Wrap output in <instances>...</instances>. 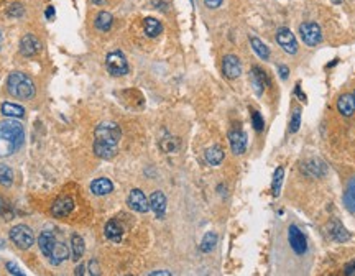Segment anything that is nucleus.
Here are the masks:
<instances>
[{
	"label": "nucleus",
	"instance_id": "obj_36",
	"mask_svg": "<svg viewBox=\"0 0 355 276\" xmlns=\"http://www.w3.org/2000/svg\"><path fill=\"white\" fill-rule=\"evenodd\" d=\"M25 13V7L18 2L15 3H10L8 8H7V15L8 16H13V18H20V16H23Z\"/></svg>",
	"mask_w": 355,
	"mask_h": 276
},
{
	"label": "nucleus",
	"instance_id": "obj_3",
	"mask_svg": "<svg viewBox=\"0 0 355 276\" xmlns=\"http://www.w3.org/2000/svg\"><path fill=\"white\" fill-rule=\"evenodd\" d=\"M7 91L15 99L28 100L35 95L36 87L30 76L23 74V72H12L7 79Z\"/></svg>",
	"mask_w": 355,
	"mask_h": 276
},
{
	"label": "nucleus",
	"instance_id": "obj_21",
	"mask_svg": "<svg viewBox=\"0 0 355 276\" xmlns=\"http://www.w3.org/2000/svg\"><path fill=\"white\" fill-rule=\"evenodd\" d=\"M91 191L94 196H107L114 191V184L107 178H97L91 183Z\"/></svg>",
	"mask_w": 355,
	"mask_h": 276
},
{
	"label": "nucleus",
	"instance_id": "obj_18",
	"mask_svg": "<svg viewBox=\"0 0 355 276\" xmlns=\"http://www.w3.org/2000/svg\"><path fill=\"white\" fill-rule=\"evenodd\" d=\"M337 110L344 117H352L355 112V97L354 94H342L337 100Z\"/></svg>",
	"mask_w": 355,
	"mask_h": 276
},
{
	"label": "nucleus",
	"instance_id": "obj_16",
	"mask_svg": "<svg viewBox=\"0 0 355 276\" xmlns=\"http://www.w3.org/2000/svg\"><path fill=\"white\" fill-rule=\"evenodd\" d=\"M150 209L156 214L158 219H163L165 217V212H166V196L161 193V191H155L153 194L150 196Z\"/></svg>",
	"mask_w": 355,
	"mask_h": 276
},
{
	"label": "nucleus",
	"instance_id": "obj_22",
	"mask_svg": "<svg viewBox=\"0 0 355 276\" xmlns=\"http://www.w3.org/2000/svg\"><path fill=\"white\" fill-rule=\"evenodd\" d=\"M342 199H344V206H346V209L355 216V176L349 179L346 193H344Z\"/></svg>",
	"mask_w": 355,
	"mask_h": 276
},
{
	"label": "nucleus",
	"instance_id": "obj_25",
	"mask_svg": "<svg viewBox=\"0 0 355 276\" xmlns=\"http://www.w3.org/2000/svg\"><path fill=\"white\" fill-rule=\"evenodd\" d=\"M94 25L99 31H109L112 25H114V16H112V13L102 10V12H99L97 16H95Z\"/></svg>",
	"mask_w": 355,
	"mask_h": 276
},
{
	"label": "nucleus",
	"instance_id": "obj_12",
	"mask_svg": "<svg viewBox=\"0 0 355 276\" xmlns=\"http://www.w3.org/2000/svg\"><path fill=\"white\" fill-rule=\"evenodd\" d=\"M222 72L227 79H237L242 74L240 59L235 54H225L222 59Z\"/></svg>",
	"mask_w": 355,
	"mask_h": 276
},
{
	"label": "nucleus",
	"instance_id": "obj_43",
	"mask_svg": "<svg viewBox=\"0 0 355 276\" xmlns=\"http://www.w3.org/2000/svg\"><path fill=\"white\" fill-rule=\"evenodd\" d=\"M44 16H46L48 20H53L54 18V7H48L46 12H44Z\"/></svg>",
	"mask_w": 355,
	"mask_h": 276
},
{
	"label": "nucleus",
	"instance_id": "obj_35",
	"mask_svg": "<svg viewBox=\"0 0 355 276\" xmlns=\"http://www.w3.org/2000/svg\"><path fill=\"white\" fill-rule=\"evenodd\" d=\"M0 216H2L5 221H12L13 219V211H12V206L8 204L3 197H0Z\"/></svg>",
	"mask_w": 355,
	"mask_h": 276
},
{
	"label": "nucleus",
	"instance_id": "obj_38",
	"mask_svg": "<svg viewBox=\"0 0 355 276\" xmlns=\"http://www.w3.org/2000/svg\"><path fill=\"white\" fill-rule=\"evenodd\" d=\"M5 267H7L8 273H12V275H15V276H21V275H23V272H21V270L16 267L13 262H8L7 265H5Z\"/></svg>",
	"mask_w": 355,
	"mask_h": 276
},
{
	"label": "nucleus",
	"instance_id": "obj_42",
	"mask_svg": "<svg viewBox=\"0 0 355 276\" xmlns=\"http://www.w3.org/2000/svg\"><path fill=\"white\" fill-rule=\"evenodd\" d=\"M89 273L91 275H99V265L95 260H91V263H89Z\"/></svg>",
	"mask_w": 355,
	"mask_h": 276
},
{
	"label": "nucleus",
	"instance_id": "obj_6",
	"mask_svg": "<svg viewBox=\"0 0 355 276\" xmlns=\"http://www.w3.org/2000/svg\"><path fill=\"white\" fill-rule=\"evenodd\" d=\"M286 239H288V245L290 249L296 253V255H306L308 253V239L306 235L303 234V230L298 227L296 224L288 225V232H286Z\"/></svg>",
	"mask_w": 355,
	"mask_h": 276
},
{
	"label": "nucleus",
	"instance_id": "obj_45",
	"mask_svg": "<svg viewBox=\"0 0 355 276\" xmlns=\"http://www.w3.org/2000/svg\"><path fill=\"white\" fill-rule=\"evenodd\" d=\"M150 275H163V276H171V272H166V270H158V272H151Z\"/></svg>",
	"mask_w": 355,
	"mask_h": 276
},
{
	"label": "nucleus",
	"instance_id": "obj_44",
	"mask_svg": "<svg viewBox=\"0 0 355 276\" xmlns=\"http://www.w3.org/2000/svg\"><path fill=\"white\" fill-rule=\"evenodd\" d=\"M296 95L298 97H300L303 102H306V95H304L303 92H301V87H300V84H296Z\"/></svg>",
	"mask_w": 355,
	"mask_h": 276
},
{
	"label": "nucleus",
	"instance_id": "obj_30",
	"mask_svg": "<svg viewBox=\"0 0 355 276\" xmlns=\"http://www.w3.org/2000/svg\"><path fill=\"white\" fill-rule=\"evenodd\" d=\"M217 245V234L216 232H207L204 237H202V242L199 245V250L202 253H211Z\"/></svg>",
	"mask_w": 355,
	"mask_h": 276
},
{
	"label": "nucleus",
	"instance_id": "obj_4",
	"mask_svg": "<svg viewBox=\"0 0 355 276\" xmlns=\"http://www.w3.org/2000/svg\"><path fill=\"white\" fill-rule=\"evenodd\" d=\"M94 137H95L97 142H104V143L118 146V142H120V138H122V132H120V127H118L117 123L102 122V123H99V125L95 127Z\"/></svg>",
	"mask_w": 355,
	"mask_h": 276
},
{
	"label": "nucleus",
	"instance_id": "obj_41",
	"mask_svg": "<svg viewBox=\"0 0 355 276\" xmlns=\"http://www.w3.org/2000/svg\"><path fill=\"white\" fill-rule=\"evenodd\" d=\"M278 74H280V77L283 79H288V74H290V67L288 66H285V64H280L278 66Z\"/></svg>",
	"mask_w": 355,
	"mask_h": 276
},
{
	"label": "nucleus",
	"instance_id": "obj_17",
	"mask_svg": "<svg viewBox=\"0 0 355 276\" xmlns=\"http://www.w3.org/2000/svg\"><path fill=\"white\" fill-rule=\"evenodd\" d=\"M328 234L332 240L339 242V244H344V242H347L351 239V234L347 232V229L344 227L339 221H331L328 224Z\"/></svg>",
	"mask_w": 355,
	"mask_h": 276
},
{
	"label": "nucleus",
	"instance_id": "obj_34",
	"mask_svg": "<svg viewBox=\"0 0 355 276\" xmlns=\"http://www.w3.org/2000/svg\"><path fill=\"white\" fill-rule=\"evenodd\" d=\"M300 127H301V109H300V107H296V109L293 110V114H291L290 132H291V133H296L298 130H300Z\"/></svg>",
	"mask_w": 355,
	"mask_h": 276
},
{
	"label": "nucleus",
	"instance_id": "obj_31",
	"mask_svg": "<svg viewBox=\"0 0 355 276\" xmlns=\"http://www.w3.org/2000/svg\"><path fill=\"white\" fill-rule=\"evenodd\" d=\"M12 183H13L12 168L3 165V163H0V184L5 186V188H8V186H12Z\"/></svg>",
	"mask_w": 355,
	"mask_h": 276
},
{
	"label": "nucleus",
	"instance_id": "obj_23",
	"mask_svg": "<svg viewBox=\"0 0 355 276\" xmlns=\"http://www.w3.org/2000/svg\"><path fill=\"white\" fill-rule=\"evenodd\" d=\"M143 30L148 38H156L163 31V25L160 20L153 18V16H146L143 20Z\"/></svg>",
	"mask_w": 355,
	"mask_h": 276
},
{
	"label": "nucleus",
	"instance_id": "obj_5",
	"mask_svg": "<svg viewBox=\"0 0 355 276\" xmlns=\"http://www.w3.org/2000/svg\"><path fill=\"white\" fill-rule=\"evenodd\" d=\"M10 240L13 242V245L16 249L28 250L33 244H35V235H33V230L28 227V225L18 224L10 229Z\"/></svg>",
	"mask_w": 355,
	"mask_h": 276
},
{
	"label": "nucleus",
	"instance_id": "obj_8",
	"mask_svg": "<svg viewBox=\"0 0 355 276\" xmlns=\"http://www.w3.org/2000/svg\"><path fill=\"white\" fill-rule=\"evenodd\" d=\"M105 66H107V71H109L112 76H125V74H128V63H127L125 54H123L122 51H112V53L107 54Z\"/></svg>",
	"mask_w": 355,
	"mask_h": 276
},
{
	"label": "nucleus",
	"instance_id": "obj_1",
	"mask_svg": "<svg viewBox=\"0 0 355 276\" xmlns=\"http://www.w3.org/2000/svg\"><path fill=\"white\" fill-rule=\"evenodd\" d=\"M25 132L23 127L15 120L0 122V158L13 155L16 150L23 146Z\"/></svg>",
	"mask_w": 355,
	"mask_h": 276
},
{
	"label": "nucleus",
	"instance_id": "obj_46",
	"mask_svg": "<svg viewBox=\"0 0 355 276\" xmlns=\"http://www.w3.org/2000/svg\"><path fill=\"white\" fill-rule=\"evenodd\" d=\"M76 275H79V276L84 275V265H79L77 270H76Z\"/></svg>",
	"mask_w": 355,
	"mask_h": 276
},
{
	"label": "nucleus",
	"instance_id": "obj_33",
	"mask_svg": "<svg viewBox=\"0 0 355 276\" xmlns=\"http://www.w3.org/2000/svg\"><path fill=\"white\" fill-rule=\"evenodd\" d=\"M283 178H285V170L281 166H278L273 173V181H272V191H273V196H278L280 194V189H281V183H283Z\"/></svg>",
	"mask_w": 355,
	"mask_h": 276
},
{
	"label": "nucleus",
	"instance_id": "obj_11",
	"mask_svg": "<svg viewBox=\"0 0 355 276\" xmlns=\"http://www.w3.org/2000/svg\"><path fill=\"white\" fill-rule=\"evenodd\" d=\"M250 82H252V87H253V91H255V94L262 95L265 92V89L270 86V77L262 67L253 66L250 69Z\"/></svg>",
	"mask_w": 355,
	"mask_h": 276
},
{
	"label": "nucleus",
	"instance_id": "obj_47",
	"mask_svg": "<svg viewBox=\"0 0 355 276\" xmlns=\"http://www.w3.org/2000/svg\"><path fill=\"white\" fill-rule=\"evenodd\" d=\"M2 44H3V35H2V31H0V48H2Z\"/></svg>",
	"mask_w": 355,
	"mask_h": 276
},
{
	"label": "nucleus",
	"instance_id": "obj_2",
	"mask_svg": "<svg viewBox=\"0 0 355 276\" xmlns=\"http://www.w3.org/2000/svg\"><path fill=\"white\" fill-rule=\"evenodd\" d=\"M38 247L44 257L48 258L49 263L58 267L63 262L67 260L69 257V249L64 242H59L56 239L54 232H49V230H43L38 237Z\"/></svg>",
	"mask_w": 355,
	"mask_h": 276
},
{
	"label": "nucleus",
	"instance_id": "obj_24",
	"mask_svg": "<svg viewBox=\"0 0 355 276\" xmlns=\"http://www.w3.org/2000/svg\"><path fill=\"white\" fill-rule=\"evenodd\" d=\"M303 171H306L309 176H324L326 173H328V166H326V163H323L321 160H311L309 163L303 166Z\"/></svg>",
	"mask_w": 355,
	"mask_h": 276
},
{
	"label": "nucleus",
	"instance_id": "obj_13",
	"mask_svg": "<svg viewBox=\"0 0 355 276\" xmlns=\"http://www.w3.org/2000/svg\"><path fill=\"white\" fill-rule=\"evenodd\" d=\"M72 211H74V201H72L69 196L58 197V199H56L53 202V206H51V214H53L54 217H58V219L67 217Z\"/></svg>",
	"mask_w": 355,
	"mask_h": 276
},
{
	"label": "nucleus",
	"instance_id": "obj_29",
	"mask_svg": "<svg viewBox=\"0 0 355 276\" xmlns=\"http://www.w3.org/2000/svg\"><path fill=\"white\" fill-rule=\"evenodd\" d=\"M2 114L7 118H21L25 115V109L21 105H16L12 102H3L2 104Z\"/></svg>",
	"mask_w": 355,
	"mask_h": 276
},
{
	"label": "nucleus",
	"instance_id": "obj_32",
	"mask_svg": "<svg viewBox=\"0 0 355 276\" xmlns=\"http://www.w3.org/2000/svg\"><path fill=\"white\" fill-rule=\"evenodd\" d=\"M160 148L165 151V153H174V151L179 150V140L174 137H166L160 140Z\"/></svg>",
	"mask_w": 355,
	"mask_h": 276
},
{
	"label": "nucleus",
	"instance_id": "obj_37",
	"mask_svg": "<svg viewBox=\"0 0 355 276\" xmlns=\"http://www.w3.org/2000/svg\"><path fill=\"white\" fill-rule=\"evenodd\" d=\"M252 127L255 128L257 132H262L263 128H265V120H263V117H262L260 112L252 110Z\"/></svg>",
	"mask_w": 355,
	"mask_h": 276
},
{
	"label": "nucleus",
	"instance_id": "obj_40",
	"mask_svg": "<svg viewBox=\"0 0 355 276\" xmlns=\"http://www.w3.org/2000/svg\"><path fill=\"white\" fill-rule=\"evenodd\" d=\"M222 2H224V0H204V5H206L207 8H211V10H216V8L221 7Z\"/></svg>",
	"mask_w": 355,
	"mask_h": 276
},
{
	"label": "nucleus",
	"instance_id": "obj_28",
	"mask_svg": "<svg viewBox=\"0 0 355 276\" xmlns=\"http://www.w3.org/2000/svg\"><path fill=\"white\" fill-rule=\"evenodd\" d=\"M84 250H86V247H84V240L81 235L74 234L71 237V253H72V260L74 262H79L84 255Z\"/></svg>",
	"mask_w": 355,
	"mask_h": 276
},
{
	"label": "nucleus",
	"instance_id": "obj_48",
	"mask_svg": "<svg viewBox=\"0 0 355 276\" xmlns=\"http://www.w3.org/2000/svg\"><path fill=\"white\" fill-rule=\"evenodd\" d=\"M94 3H97V5H102L104 3V0H92Z\"/></svg>",
	"mask_w": 355,
	"mask_h": 276
},
{
	"label": "nucleus",
	"instance_id": "obj_39",
	"mask_svg": "<svg viewBox=\"0 0 355 276\" xmlns=\"http://www.w3.org/2000/svg\"><path fill=\"white\" fill-rule=\"evenodd\" d=\"M344 275L347 276H355V260L349 262L346 267H344Z\"/></svg>",
	"mask_w": 355,
	"mask_h": 276
},
{
	"label": "nucleus",
	"instance_id": "obj_20",
	"mask_svg": "<svg viewBox=\"0 0 355 276\" xmlns=\"http://www.w3.org/2000/svg\"><path fill=\"white\" fill-rule=\"evenodd\" d=\"M94 153L97 158H102V160H112L115 155L118 148L115 145H109V143H104V142H97V140H94Z\"/></svg>",
	"mask_w": 355,
	"mask_h": 276
},
{
	"label": "nucleus",
	"instance_id": "obj_10",
	"mask_svg": "<svg viewBox=\"0 0 355 276\" xmlns=\"http://www.w3.org/2000/svg\"><path fill=\"white\" fill-rule=\"evenodd\" d=\"M127 204L132 211L138 214H146L150 211V202L142 189H132L127 197Z\"/></svg>",
	"mask_w": 355,
	"mask_h": 276
},
{
	"label": "nucleus",
	"instance_id": "obj_49",
	"mask_svg": "<svg viewBox=\"0 0 355 276\" xmlns=\"http://www.w3.org/2000/svg\"><path fill=\"white\" fill-rule=\"evenodd\" d=\"M3 245H5V244H3V240L0 239V249H3Z\"/></svg>",
	"mask_w": 355,
	"mask_h": 276
},
{
	"label": "nucleus",
	"instance_id": "obj_7",
	"mask_svg": "<svg viewBox=\"0 0 355 276\" xmlns=\"http://www.w3.org/2000/svg\"><path fill=\"white\" fill-rule=\"evenodd\" d=\"M300 36L308 46H318L323 41V30L316 21H304L300 25Z\"/></svg>",
	"mask_w": 355,
	"mask_h": 276
},
{
	"label": "nucleus",
	"instance_id": "obj_15",
	"mask_svg": "<svg viewBox=\"0 0 355 276\" xmlns=\"http://www.w3.org/2000/svg\"><path fill=\"white\" fill-rule=\"evenodd\" d=\"M39 51H41V43L35 35H25L20 39V53L26 58H31Z\"/></svg>",
	"mask_w": 355,
	"mask_h": 276
},
{
	"label": "nucleus",
	"instance_id": "obj_14",
	"mask_svg": "<svg viewBox=\"0 0 355 276\" xmlns=\"http://www.w3.org/2000/svg\"><path fill=\"white\" fill-rule=\"evenodd\" d=\"M229 143L234 155H244L247 150V133L240 128H234L229 132Z\"/></svg>",
	"mask_w": 355,
	"mask_h": 276
},
{
	"label": "nucleus",
	"instance_id": "obj_19",
	"mask_svg": "<svg viewBox=\"0 0 355 276\" xmlns=\"http://www.w3.org/2000/svg\"><path fill=\"white\" fill-rule=\"evenodd\" d=\"M104 234H105V237L110 242H114V244H120L122 237H123V227H122L120 224H118V221L112 219V221H109V222L105 224Z\"/></svg>",
	"mask_w": 355,
	"mask_h": 276
},
{
	"label": "nucleus",
	"instance_id": "obj_50",
	"mask_svg": "<svg viewBox=\"0 0 355 276\" xmlns=\"http://www.w3.org/2000/svg\"><path fill=\"white\" fill-rule=\"evenodd\" d=\"M354 97H355V91H354Z\"/></svg>",
	"mask_w": 355,
	"mask_h": 276
},
{
	"label": "nucleus",
	"instance_id": "obj_26",
	"mask_svg": "<svg viewBox=\"0 0 355 276\" xmlns=\"http://www.w3.org/2000/svg\"><path fill=\"white\" fill-rule=\"evenodd\" d=\"M206 161L209 163L211 166H217V165H221V163L224 161V150L221 148V146H217V145H214L211 146V148H207L206 150Z\"/></svg>",
	"mask_w": 355,
	"mask_h": 276
},
{
	"label": "nucleus",
	"instance_id": "obj_9",
	"mask_svg": "<svg viewBox=\"0 0 355 276\" xmlns=\"http://www.w3.org/2000/svg\"><path fill=\"white\" fill-rule=\"evenodd\" d=\"M275 39L285 53H288V54H296L298 53V39L295 36V33H293L290 28H286V26L278 28Z\"/></svg>",
	"mask_w": 355,
	"mask_h": 276
},
{
	"label": "nucleus",
	"instance_id": "obj_27",
	"mask_svg": "<svg viewBox=\"0 0 355 276\" xmlns=\"http://www.w3.org/2000/svg\"><path fill=\"white\" fill-rule=\"evenodd\" d=\"M250 44H252L253 51L258 54V58L263 59V61H268V59H270V56H272V51H270V48L262 41L260 38L250 36Z\"/></svg>",
	"mask_w": 355,
	"mask_h": 276
}]
</instances>
